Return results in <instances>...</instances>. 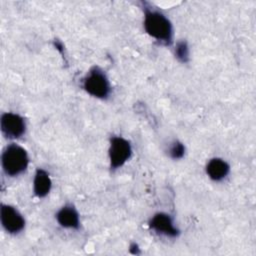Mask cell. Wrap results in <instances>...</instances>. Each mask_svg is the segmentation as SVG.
<instances>
[{
    "mask_svg": "<svg viewBox=\"0 0 256 256\" xmlns=\"http://www.w3.org/2000/svg\"><path fill=\"white\" fill-rule=\"evenodd\" d=\"M132 147L128 140L120 136H114L110 139L109 161L111 169L115 170L122 167L131 157Z\"/></svg>",
    "mask_w": 256,
    "mask_h": 256,
    "instance_id": "277c9868",
    "label": "cell"
},
{
    "mask_svg": "<svg viewBox=\"0 0 256 256\" xmlns=\"http://www.w3.org/2000/svg\"><path fill=\"white\" fill-rule=\"evenodd\" d=\"M1 162L4 172L8 176L14 177L23 173L27 169L29 157L27 151L23 147L12 143L6 146L3 150Z\"/></svg>",
    "mask_w": 256,
    "mask_h": 256,
    "instance_id": "7a4b0ae2",
    "label": "cell"
},
{
    "mask_svg": "<svg viewBox=\"0 0 256 256\" xmlns=\"http://www.w3.org/2000/svg\"><path fill=\"white\" fill-rule=\"evenodd\" d=\"M230 172L229 164L221 158H212L206 165V173L213 181H221Z\"/></svg>",
    "mask_w": 256,
    "mask_h": 256,
    "instance_id": "9c48e42d",
    "label": "cell"
},
{
    "mask_svg": "<svg viewBox=\"0 0 256 256\" xmlns=\"http://www.w3.org/2000/svg\"><path fill=\"white\" fill-rule=\"evenodd\" d=\"M0 125L2 134L9 139L20 138L26 130V123L24 118L19 114L12 112L2 114Z\"/></svg>",
    "mask_w": 256,
    "mask_h": 256,
    "instance_id": "5b68a950",
    "label": "cell"
},
{
    "mask_svg": "<svg viewBox=\"0 0 256 256\" xmlns=\"http://www.w3.org/2000/svg\"><path fill=\"white\" fill-rule=\"evenodd\" d=\"M0 218L3 228L10 234H17L25 227V219L21 213L11 205H1Z\"/></svg>",
    "mask_w": 256,
    "mask_h": 256,
    "instance_id": "8992f818",
    "label": "cell"
},
{
    "mask_svg": "<svg viewBox=\"0 0 256 256\" xmlns=\"http://www.w3.org/2000/svg\"><path fill=\"white\" fill-rule=\"evenodd\" d=\"M83 88L88 94L99 99H106L111 93L108 77L98 66H93L84 77Z\"/></svg>",
    "mask_w": 256,
    "mask_h": 256,
    "instance_id": "3957f363",
    "label": "cell"
},
{
    "mask_svg": "<svg viewBox=\"0 0 256 256\" xmlns=\"http://www.w3.org/2000/svg\"><path fill=\"white\" fill-rule=\"evenodd\" d=\"M51 186L52 182L48 172L41 168L37 169L33 181L34 194L39 198H43L50 192Z\"/></svg>",
    "mask_w": 256,
    "mask_h": 256,
    "instance_id": "30bf717a",
    "label": "cell"
},
{
    "mask_svg": "<svg viewBox=\"0 0 256 256\" xmlns=\"http://www.w3.org/2000/svg\"><path fill=\"white\" fill-rule=\"evenodd\" d=\"M149 226L158 234L165 235L167 237H177L179 235V230L174 225L171 216L163 212L154 214V216L149 220Z\"/></svg>",
    "mask_w": 256,
    "mask_h": 256,
    "instance_id": "52a82bcc",
    "label": "cell"
},
{
    "mask_svg": "<svg viewBox=\"0 0 256 256\" xmlns=\"http://www.w3.org/2000/svg\"><path fill=\"white\" fill-rule=\"evenodd\" d=\"M143 11L146 33L164 45H171L173 42V27L168 17L161 11L146 5L143 6Z\"/></svg>",
    "mask_w": 256,
    "mask_h": 256,
    "instance_id": "6da1fadb",
    "label": "cell"
},
{
    "mask_svg": "<svg viewBox=\"0 0 256 256\" xmlns=\"http://www.w3.org/2000/svg\"><path fill=\"white\" fill-rule=\"evenodd\" d=\"M174 52L176 58L181 63H187L189 61V47L186 41L182 40L177 42Z\"/></svg>",
    "mask_w": 256,
    "mask_h": 256,
    "instance_id": "8fae6325",
    "label": "cell"
},
{
    "mask_svg": "<svg viewBox=\"0 0 256 256\" xmlns=\"http://www.w3.org/2000/svg\"><path fill=\"white\" fill-rule=\"evenodd\" d=\"M57 222L60 226L69 229H78L80 225L79 214L73 205L63 206L56 214Z\"/></svg>",
    "mask_w": 256,
    "mask_h": 256,
    "instance_id": "ba28073f",
    "label": "cell"
},
{
    "mask_svg": "<svg viewBox=\"0 0 256 256\" xmlns=\"http://www.w3.org/2000/svg\"><path fill=\"white\" fill-rule=\"evenodd\" d=\"M185 154V146L182 142L175 140L170 148H169V155L172 159H181Z\"/></svg>",
    "mask_w": 256,
    "mask_h": 256,
    "instance_id": "7c38bea8",
    "label": "cell"
}]
</instances>
